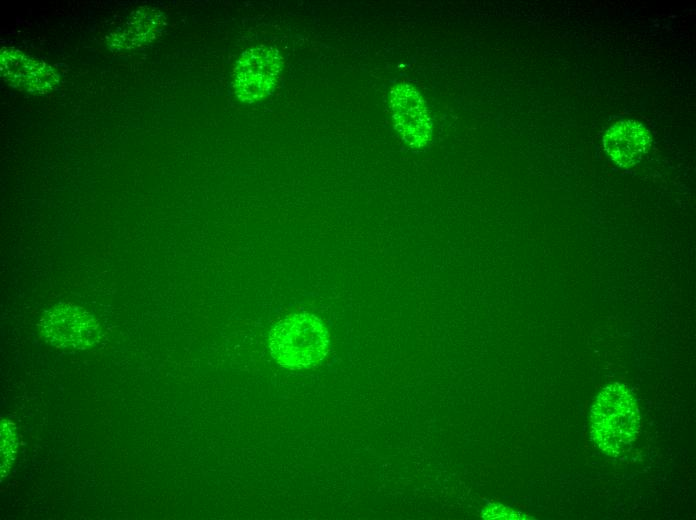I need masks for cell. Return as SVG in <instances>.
<instances>
[{
    "label": "cell",
    "mask_w": 696,
    "mask_h": 520,
    "mask_svg": "<svg viewBox=\"0 0 696 520\" xmlns=\"http://www.w3.org/2000/svg\"><path fill=\"white\" fill-rule=\"evenodd\" d=\"M281 71L279 53L258 46L246 51L234 71V90L238 98L254 102L271 93Z\"/></svg>",
    "instance_id": "obj_4"
},
{
    "label": "cell",
    "mask_w": 696,
    "mask_h": 520,
    "mask_svg": "<svg viewBox=\"0 0 696 520\" xmlns=\"http://www.w3.org/2000/svg\"><path fill=\"white\" fill-rule=\"evenodd\" d=\"M591 435L609 455L625 452L640 430V414L630 391L619 383L608 385L591 408Z\"/></svg>",
    "instance_id": "obj_1"
},
{
    "label": "cell",
    "mask_w": 696,
    "mask_h": 520,
    "mask_svg": "<svg viewBox=\"0 0 696 520\" xmlns=\"http://www.w3.org/2000/svg\"><path fill=\"white\" fill-rule=\"evenodd\" d=\"M329 334L323 322L308 312L292 313L280 320L269 335L273 359L289 368L319 364L329 350Z\"/></svg>",
    "instance_id": "obj_2"
},
{
    "label": "cell",
    "mask_w": 696,
    "mask_h": 520,
    "mask_svg": "<svg viewBox=\"0 0 696 520\" xmlns=\"http://www.w3.org/2000/svg\"><path fill=\"white\" fill-rule=\"evenodd\" d=\"M651 144L647 128L635 120H624L611 126L603 138L604 149L622 167H631L646 154Z\"/></svg>",
    "instance_id": "obj_6"
},
{
    "label": "cell",
    "mask_w": 696,
    "mask_h": 520,
    "mask_svg": "<svg viewBox=\"0 0 696 520\" xmlns=\"http://www.w3.org/2000/svg\"><path fill=\"white\" fill-rule=\"evenodd\" d=\"M41 332L52 345L84 349L100 338V325L84 308L71 303L58 304L42 317Z\"/></svg>",
    "instance_id": "obj_3"
},
{
    "label": "cell",
    "mask_w": 696,
    "mask_h": 520,
    "mask_svg": "<svg viewBox=\"0 0 696 520\" xmlns=\"http://www.w3.org/2000/svg\"><path fill=\"white\" fill-rule=\"evenodd\" d=\"M483 517L486 518H510V519H515V518H520L517 516V513L511 510L510 508L503 507V506H495L488 510L486 513L483 514Z\"/></svg>",
    "instance_id": "obj_8"
},
{
    "label": "cell",
    "mask_w": 696,
    "mask_h": 520,
    "mask_svg": "<svg viewBox=\"0 0 696 520\" xmlns=\"http://www.w3.org/2000/svg\"><path fill=\"white\" fill-rule=\"evenodd\" d=\"M14 435L13 431L8 428V433H7V428L6 424H3L2 428V455L4 454V457H2V463L4 462V465H2V469H6L10 463L12 458V453L15 452V441H14ZM13 461V460H12Z\"/></svg>",
    "instance_id": "obj_7"
},
{
    "label": "cell",
    "mask_w": 696,
    "mask_h": 520,
    "mask_svg": "<svg viewBox=\"0 0 696 520\" xmlns=\"http://www.w3.org/2000/svg\"><path fill=\"white\" fill-rule=\"evenodd\" d=\"M390 107L403 141L413 148L426 146L432 126L425 101L417 89L407 82L397 84L390 92Z\"/></svg>",
    "instance_id": "obj_5"
}]
</instances>
